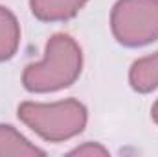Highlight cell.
Returning a JSON list of instances; mask_svg holds the SVG:
<instances>
[{
    "label": "cell",
    "instance_id": "6da1fadb",
    "mask_svg": "<svg viewBox=\"0 0 158 157\" xmlns=\"http://www.w3.org/2000/svg\"><path fill=\"white\" fill-rule=\"evenodd\" d=\"M83 52L77 41L66 34H53L44 48V57L30 63L22 72V85L30 92H55L70 87L81 76Z\"/></svg>",
    "mask_w": 158,
    "mask_h": 157
},
{
    "label": "cell",
    "instance_id": "7a4b0ae2",
    "mask_svg": "<svg viewBox=\"0 0 158 157\" xmlns=\"http://www.w3.org/2000/svg\"><path fill=\"white\" fill-rule=\"evenodd\" d=\"M17 115L24 126L48 142H64L77 137L88 122L86 107L76 98H66L53 104L22 102Z\"/></svg>",
    "mask_w": 158,
    "mask_h": 157
},
{
    "label": "cell",
    "instance_id": "3957f363",
    "mask_svg": "<svg viewBox=\"0 0 158 157\" xmlns=\"http://www.w3.org/2000/svg\"><path fill=\"white\" fill-rule=\"evenodd\" d=\"M114 39L127 48H140L158 39V0H118L110 11Z\"/></svg>",
    "mask_w": 158,
    "mask_h": 157
},
{
    "label": "cell",
    "instance_id": "277c9868",
    "mask_svg": "<svg viewBox=\"0 0 158 157\" xmlns=\"http://www.w3.org/2000/svg\"><path fill=\"white\" fill-rule=\"evenodd\" d=\"M88 0H30V9L42 22L70 20L85 7Z\"/></svg>",
    "mask_w": 158,
    "mask_h": 157
},
{
    "label": "cell",
    "instance_id": "5b68a950",
    "mask_svg": "<svg viewBox=\"0 0 158 157\" xmlns=\"http://www.w3.org/2000/svg\"><path fill=\"white\" fill-rule=\"evenodd\" d=\"M129 83L136 92H151L158 89V52L140 57L131 65Z\"/></svg>",
    "mask_w": 158,
    "mask_h": 157
},
{
    "label": "cell",
    "instance_id": "8992f818",
    "mask_svg": "<svg viewBox=\"0 0 158 157\" xmlns=\"http://www.w3.org/2000/svg\"><path fill=\"white\" fill-rule=\"evenodd\" d=\"M44 154V150L31 144L13 126L0 124V157H35Z\"/></svg>",
    "mask_w": 158,
    "mask_h": 157
},
{
    "label": "cell",
    "instance_id": "52a82bcc",
    "mask_svg": "<svg viewBox=\"0 0 158 157\" xmlns=\"http://www.w3.org/2000/svg\"><path fill=\"white\" fill-rule=\"evenodd\" d=\"M20 46V24L11 9L0 6V63L11 59Z\"/></svg>",
    "mask_w": 158,
    "mask_h": 157
},
{
    "label": "cell",
    "instance_id": "ba28073f",
    "mask_svg": "<svg viewBox=\"0 0 158 157\" xmlns=\"http://www.w3.org/2000/svg\"><path fill=\"white\" fill-rule=\"evenodd\" d=\"M68 155H85V157H98V155H109V150L101 146L99 142H85L77 148L70 150Z\"/></svg>",
    "mask_w": 158,
    "mask_h": 157
},
{
    "label": "cell",
    "instance_id": "9c48e42d",
    "mask_svg": "<svg viewBox=\"0 0 158 157\" xmlns=\"http://www.w3.org/2000/svg\"><path fill=\"white\" fill-rule=\"evenodd\" d=\"M151 117H153V120L158 124V100L153 104V107H151Z\"/></svg>",
    "mask_w": 158,
    "mask_h": 157
}]
</instances>
